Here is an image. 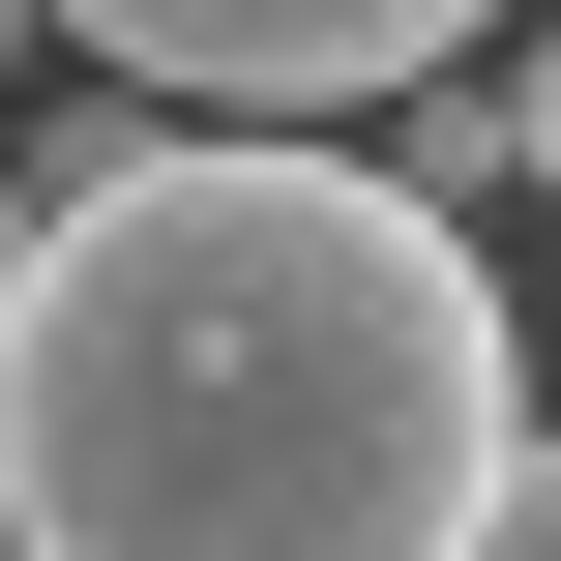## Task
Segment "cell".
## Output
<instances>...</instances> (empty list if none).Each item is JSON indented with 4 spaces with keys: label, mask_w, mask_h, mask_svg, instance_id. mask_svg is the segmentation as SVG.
I'll return each instance as SVG.
<instances>
[{
    "label": "cell",
    "mask_w": 561,
    "mask_h": 561,
    "mask_svg": "<svg viewBox=\"0 0 561 561\" xmlns=\"http://www.w3.org/2000/svg\"><path fill=\"white\" fill-rule=\"evenodd\" d=\"M533 473L503 266L355 148H148L30 237L0 325V561H473Z\"/></svg>",
    "instance_id": "6da1fadb"
},
{
    "label": "cell",
    "mask_w": 561,
    "mask_h": 561,
    "mask_svg": "<svg viewBox=\"0 0 561 561\" xmlns=\"http://www.w3.org/2000/svg\"><path fill=\"white\" fill-rule=\"evenodd\" d=\"M30 30H89L148 118H207V148H296V118H385V89H444L503 0H30Z\"/></svg>",
    "instance_id": "7a4b0ae2"
},
{
    "label": "cell",
    "mask_w": 561,
    "mask_h": 561,
    "mask_svg": "<svg viewBox=\"0 0 561 561\" xmlns=\"http://www.w3.org/2000/svg\"><path fill=\"white\" fill-rule=\"evenodd\" d=\"M355 178H385V207H444V237H473V207H533V118H503V89H473V59H444V89H385V148H355Z\"/></svg>",
    "instance_id": "3957f363"
},
{
    "label": "cell",
    "mask_w": 561,
    "mask_h": 561,
    "mask_svg": "<svg viewBox=\"0 0 561 561\" xmlns=\"http://www.w3.org/2000/svg\"><path fill=\"white\" fill-rule=\"evenodd\" d=\"M473 561H561V414H533V473H503V503H473Z\"/></svg>",
    "instance_id": "277c9868"
},
{
    "label": "cell",
    "mask_w": 561,
    "mask_h": 561,
    "mask_svg": "<svg viewBox=\"0 0 561 561\" xmlns=\"http://www.w3.org/2000/svg\"><path fill=\"white\" fill-rule=\"evenodd\" d=\"M503 118H533V237H561V30H533V59H503Z\"/></svg>",
    "instance_id": "5b68a950"
},
{
    "label": "cell",
    "mask_w": 561,
    "mask_h": 561,
    "mask_svg": "<svg viewBox=\"0 0 561 561\" xmlns=\"http://www.w3.org/2000/svg\"><path fill=\"white\" fill-rule=\"evenodd\" d=\"M30 237H59V207H30V178H0V325H30Z\"/></svg>",
    "instance_id": "8992f818"
},
{
    "label": "cell",
    "mask_w": 561,
    "mask_h": 561,
    "mask_svg": "<svg viewBox=\"0 0 561 561\" xmlns=\"http://www.w3.org/2000/svg\"><path fill=\"white\" fill-rule=\"evenodd\" d=\"M0 59H30V0H0Z\"/></svg>",
    "instance_id": "52a82bcc"
}]
</instances>
